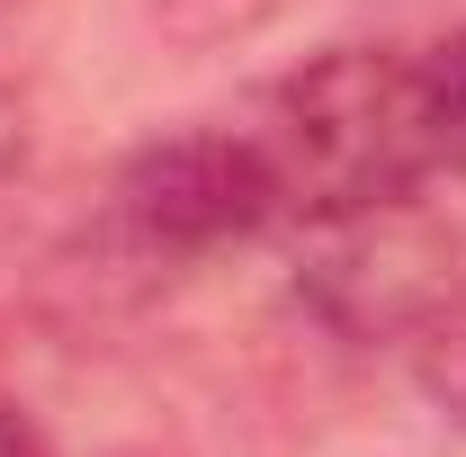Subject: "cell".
<instances>
[{
    "instance_id": "6da1fadb",
    "label": "cell",
    "mask_w": 466,
    "mask_h": 457,
    "mask_svg": "<svg viewBox=\"0 0 466 457\" xmlns=\"http://www.w3.org/2000/svg\"><path fill=\"white\" fill-rule=\"evenodd\" d=\"M260 144L288 188V225H332L359 207L421 198L412 144V55L404 46H323L260 108Z\"/></svg>"
},
{
    "instance_id": "277c9868",
    "label": "cell",
    "mask_w": 466,
    "mask_h": 457,
    "mask_svg": "<svg viewBox=\"0 0 466 457\" xmlns=\"http://www.w3.org/2000/svg\"><path fill=\"white\" fill-rule=\"evenodd\" d=\"M412 144L421 179H466V27L412 55Z\"/></svg>"
},
{
    "instance_id": "52a82bcc",
    "label": "cell",
    "mask_w": 466,
    "mask_h": 457,
    "mask_svg": "<svg viewBox=\"0 0 466 457\" xmlns=\"http://www.w3.org/2000/svg\"><path fill=\"white\" fill-rule=\"evenodd\" d=\"M0 457H55V440L36 431V412L9 403V395H0Z\"/></svg>"
},
{
    "instance_id": "3957f363",
    "label": "cell",
    "mask_w": 466,
    "mask_h": 457,
    "mask_svg": "<svg viewBox=\"0 0 466 457\" xmlns=\"http://www.w3.org/2000/svg\"><path fill=\"white\" fill-rule=\"evenodd\" d=\"M305 296H314V314H323L332 332H350V341H368V332H412V323L449 296L440 233L421 225L412 198L332 216V225H314Z\"/></svg>"
},
{
    "instance_id": "7a4b0ae2",
    "label": "cell",
    "mask_w": 466,
    "mask_h": 457,
    "mask_svg": "<svg viewBox=\"0 0 466 457\" xmlns=\"http://www.w3.org/2000/svg\"><path fill=\"white\" fill-rule=\"evenodd\" d=\"M108 225L135 260H207L251 233L288 225V188L260 126H179L144 144L108 188Z\"/></svg>"
},
{
    "instance_id": "8992f818",
    "label": "cell",
    "mask_w": 466,
    "mask_h": 457,
    "mask_svg": "<svg viewBox=\"0 0 466 457\" xmlns=\"http://www.w3.org/2000/svg\"><path fill=\"white\" fill-rule=\"evenodd\" d=\"M18 171H27V99L0 90V198L18 188Z\"/></svg>"
},
{
    "instance_id": "5b68a950",
    "label": "cell",
    "mask_w": 466,
    "mask_h": 457,
    "mask_svg": "<svg viewBox=\"0 0 466 457\" xmlns=\"http://www.w3.org/2000/svg\"><path fill=\"white\" fill-rule=\"evenodd\" d=\"M404 341H412V386L431 395V412L449 431H466V287H449Z\"/></svg>"
}]
</instances>
